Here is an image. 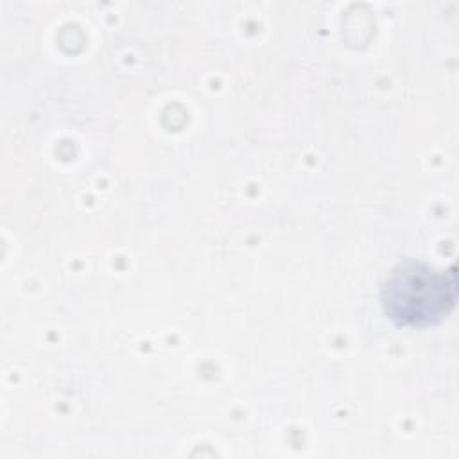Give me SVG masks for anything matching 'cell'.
<instances>
[{"label": "cell", "instance_id": "6da1fadb", "mask_svg": "<svg viewBox=\"0 0 459 459\" xmlns=\"http://www.w3.org/2000/svg\"><path fill=\"white\" fill-rule=\"evenodd\" d=\"M457 267L437 269L418 258L394 264L380 283L378 299L384 316L398 328H430L441 325L457 303Z\"/></svg>", "mask_w": 459, "mask_h": 459}]
</instances>
